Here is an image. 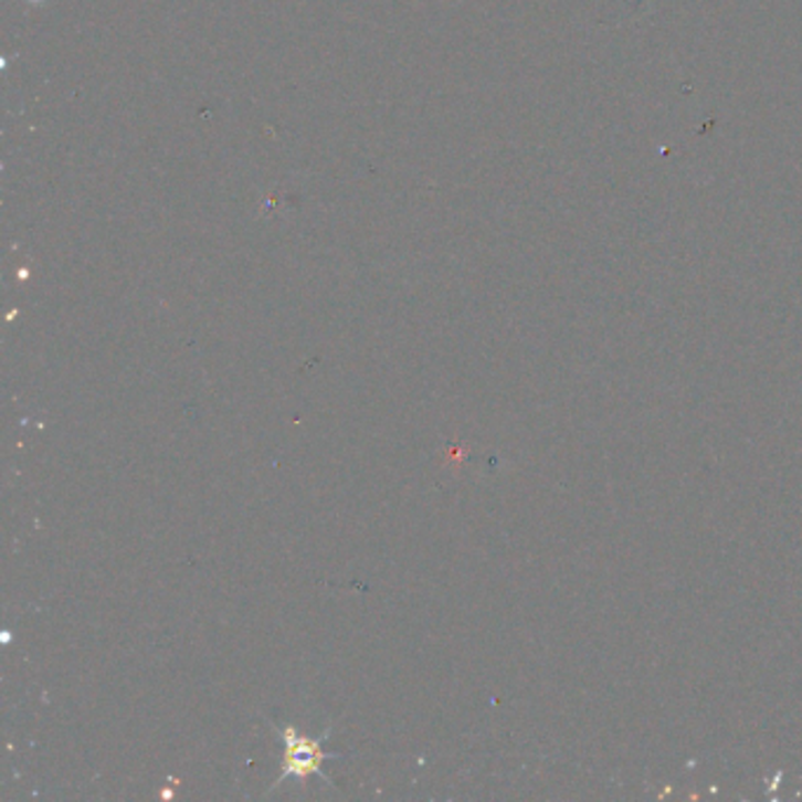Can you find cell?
Returning a JSON list of instances; mask_svg holds the SVG:
<instances>
[{
  "label": "cell",
  "instance_id": "cell-1",
  "mask_svg": "<svg viewBox=\"0 0 802 802\" xmlns=\"http://www.w3.org/2000/svg\"><path fill=\"white\" fill-rule=\"evenodd\" d=\"M273 729H276V732L283 739V743H285L283 772H281V777H278L276 783H281L283 779H292V777H295V779H306L308 774H320L327 783H330V777L323 774L320 764H323V760L341 758L339 753H327V751H323V743H325L327 737H330V729H327V732L320 739H316V741L302 737L297 732V729L289 727V725H285V727H273Z\"/></svg>",
  "mask_w": 802,
  "mask_h": 802
}]
</instances>
